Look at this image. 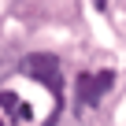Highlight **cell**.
Listing matches in <instances>:
<instances>
[{
    "instance_id": "3957f363",
    "label": "cell",
    "mask_w": 126,
    "mask_h": 126,
    "mask_svg": "<svg viewBox=\"0 0 126 126\" xmlns=\"http://www.w3.org/2000/svg\"><path fill=\"white\" fill-rule=\"evenodd\" d=\"M0 104H4V111H8L15 122H26V119L33 115V111H30V104H22V100H19L11 89H4V93H0Z\"/></svg>"
},
{
    "instance_id": "6da1fadb",
    "label": "cell",
    "mask_w": 126,
    "mask_h": 126,
    "mask_svg": "<svg viewBox=\"0 0 126 126\" xmlns=\"http://www.w3.org/2000/svg\"><path fill=\"white\" fill-rule=\"evenodd\" d=\"M22 74H26V78H33V82H41V85H48V89H52V96H56V104L63 100L59 59H56L52 52H33V56H26V59H22Z\"/></svg>"
},
{
    "instance_id": "7a4b0ae2",
    "label": "cell",
    "mask_w": 126,
    "mask_h": 126,
    "mask_svg": "<svg viewBox=\"0 0 126 126\" xmlns=\"http://www.w3.org/2000/svg\"><path fill=\"white\" fill-rule=\"evenodd\" d=\"M115 85V71H96V74H78V85H74V100H78V111L82 108H93L100 104V96Z\"/></svg>"
}]
</instances>
